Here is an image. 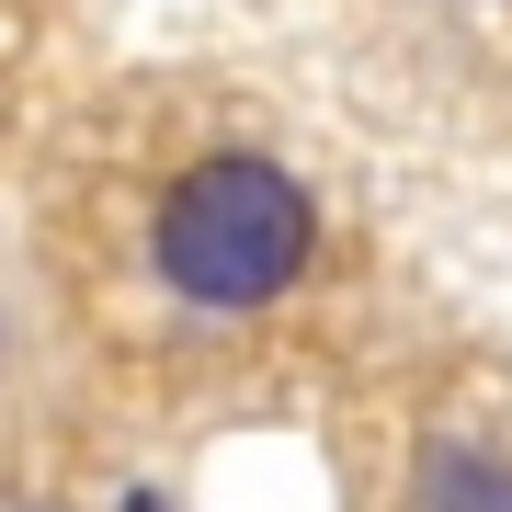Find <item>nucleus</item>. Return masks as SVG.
<instances>
[{"instance_id": "obj_1", "label": "nucleus", "mask_w": 512, "mask_h": 512, "mask_svg": "<svg viewBox=\"0 0 512 512\" xmlns=\"http://www.w3.org/2000/svg\"><path fill=\"white\" fill-rule=\"evenodd\" d=\"M319 251V205L296 171L251 160V148H228V160H194L183 183L160 194V228H148V262H160V285L183 296L205 319H239V308H274V296L308 274Z\"/></svg>"}, {"instance_id": "obj_2", "label": "nucleus", "mask_w": 512, "mask_h": 512, "mask_svg": "<svg viewBox=\"0 0 512 512\" xmlns=\"http://www.w3.org/2000/svg\"><path fill=\"white\" fill-rule=\"evenodd\" d=\"M421 512H512V456H490V444H433L421 456Z\"/></svg>"}, {"instance_id": "obj_3", "label": "nucleus", "mask_w": 512, "mask_h": 512, "mask_svg": "<svg viewBox=\"0 0 512 512\" xmlns=\"http://www.w3.org/2000/svg\"><path fill=\"white\" fill-rule=\"evenodd\" d=\"M114 512H171V501H160V490H126V501H114Z\"/></svg>"}]
</instances>
